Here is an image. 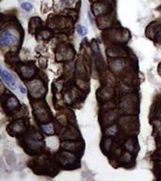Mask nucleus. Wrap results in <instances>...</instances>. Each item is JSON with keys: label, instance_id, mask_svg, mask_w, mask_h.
Listing matches in <instances>:
<instances>
[{"label": "nucleus", "instance_id": "3", "mask_svg": "<svg viewBox=\"0 0 161 181\" xmlns=\"http://www.w3.org/2000/svg\"><path fill=\"white\" fill-rule=\"evenodd\" d=\"M77 32L80 36H84L87 34V30L86 27L81 25H78L77 27Z\"/></svg>", "mask_w": 161, "mask_h": 181}, {"label": "nucleus", "instance_id": "4", "mask_svg": "<svg viewBox=\"0 0 161 181\" xmlns=\"http://www.w3.org/2000/svg\"><path fill=\"white\" fill-rule=\"evenodd\" d=\"M21 7L22 8V9H24V10L27 11V12H30L33 9V5L31 4L28 2H23L21 4Z\"/></svg>", "mask_w": 161, "mask_h": 181}, {"label": "nucleus", "instance_id": "2", "mask_svg": "<svg viewBox=\"0 0 161 181\" xmlns=\"http://www.w3.org/2000/svg\"><path fill=\"white\" fill-rule=\"evenodd\" d=\"M1 77L4 82L13 90H15L17 88V83L14 76L6 70H2L1 68Z\"/></svg>", "mask_w": 161, "mask_h": 181}, {"label": "nucleus", "instance_id": "6", "mask_svg": "<svg viewBox=\"0 0 161 181\" xmlns=\"http://www.w3.org/2000/svg\"><path fill=\"white\" fill-rule=\"evenodd\" d=\"M19 88H20V91H21V93H22V94L25 93V92H26V89H25L24 87H22V86H20Z\"/></svg>", "mask_w": 161, "mask_h": 181}, {"label": "nucleus", "instance_id": "1", "mask_svg": "<svg viewBox=\"0 0 161 181\" xmlns=\"http://www.w3.org/2000/svg\"><path fill=\"white\" fill-rule=\"evenodd\" d=\"M16 41V37L8 30H5L1 34L0 44L1 47L10 46Z\"/></svg>", "mask_w": 161, "mask_h": 181}, {"label": "nucleus", "instance_id": "7", "mask_svg": "<svg viewBox=\"0 0 161 181\" xmlns=\"http://www.w3.org/2000/svg\"><path fill=\"white\" fill-rule=\"evenodd\" d=\"M76 0H66V2L69 4H73L76 2Z\"/></svg>", "mask_w": 161, "mask_h": 181}, {"label": "nucleus", "instance_id": "5", "mask_svg": "<svg viewBox=\"0 0 161 181\" xmlns=\"http://www.w3.org/2000/svg\"><path fill=\"white\" fill-rule=\"evenodd\" d=\"M42 129L44 130V132L47 134H52L53 133V127L51 125H47V126H43Z\"/></svg>", "mask_w": 161, "mask_h": 181}]
</instances>
